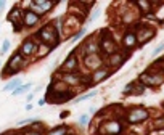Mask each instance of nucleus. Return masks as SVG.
<instances>
[{"label": "nucleus", "instance_id": "obj_1", "mask_svg": "<svg viewBox=\"0 0 164 135\" xmlns=\"http://www.w3.org/2000/svg\"><path fill=\"white\" fill-rule=\"evenodd\" d=\"M146 117H148V111L143 108H132L127 113V121L130 124H138V122L145 121Z\"/></svg>", "mask_w": 164, "mask_h": 135}, {"label": "nucleus", "instance_id": "obj_2", "mask_svg": "<svg viewBox=\"0 0 164 135\" xmlns=\"http://www.w3.org/2000/svg\"><path fill=\"white\" fill-rule=\"evenodd\" d=\"M40 39L45 42V44H58V36H56V31H53V27L48 24L45 27L40 29Z\"/></svg>", "mask_w": 164, "mask_h": 135}, {"label": "nucleus", "instance_id": "obj_3", "mask_svg": "<svg viewBox=\"0 0 164 135\" xmlns=\"http://www.w3.org/2000/svg\"><path fill=\"white\" fill-rule=\"evenodd\" d=\"M21 10L19 8H13L10 13H8V21L13 23V29L15 32H18V31L21 29Z\"/></svg>", "mask_w": 164, "mask_h": 135}, {"label": "nucleus", "instance_id": "obj_4", "mask_svg": "<svg viewBox=\"0 0 164 135\" xmlns=\"http://www.w3.org/2000/svg\"><path fill=\"white\" fill-rule=\"evenodd\" d=\"M140 81L145 82L143 85H159V84L164 82V76H159V74L153 76V74H146L145 73V74L140 76Z\"/></svg>", "mask_w": 164, "mask_h": 135}, {"label": "nucleus", "instance_id": "obj_5", "mask_svg": "<svg viewBox=\"0 0 164 135\" xmlns=\"http://www.w3.org/2000/svg\"><path fill=\"white\" fill-rule=\"evenodd\" d=\"M101 50L105 52V53H108V55H111V53H114L116 52V42L113 40L111 37H103V40H101Z\"/></svg>", "mask_w": 164, "mask_h": 135}, {"label": "nucleus", "instance_id": "obj_6", "mask_svg": "<svg viewBox=\"0 0 164 135\" xmlns=\"http://www.w3.org/2000/svg\"><path fill=\"white\" fill-rule=\"evenodd\" d=\"M21 63H23V57H21V53L16 52L11 57L10 63H8V73H15V71H18V66L21 65Z\"/></svg>", "mask_w": 164, "mask_h": 135}, {"label": "nucleus", "instance_id": "obj_7", "mask_svg": "<svg viewBox=\"0 0 164 135\" xmlns=\"http://www.w3.org/2000/svg\"><path fill=\"white\" fill-rule=\"evenodd\" d=\"M135 44H137L135 32H132V31H127V32L124 34V39H122V45H124L126 49H134Z\"/></svg>", "mask_w": 164, "mask_h": 135}, {"label": "nucleus", "instance_id": "obj_8", "mask_svg": "<svg viewBox=\"0 0 164 135\" xmlns=\"http://www.w3.org/2000/svg\"><path fill=\"white\" fill-rule=\"evenodd\" d=\"M31 5H32V8L39 10L40 13H45V11H48V10L52 8L53 2H42V0H32Z\"/></svg>", "mask_w": 164, "mask_h": 135}, {"label": "nucleus", "instance_id": "obj_9", "mask_svg": "<svg viewBox=\"0 0 164 135\" xmlns=\"http://www.w3.org/2000/svg\"><path fill=\"white\" fill-rule=\"evenodd\" d=\"M23 21H24V24H26V26L32 27V26H36L39 23V15H36L34 11H26V13H24Z\"/></svg>", "mask_w": 164, "mask_h": 135}, {"label": "nucleus", "instance_id": "obj_10", "mask_svg": "<svg viewBox=\"0 0 164 135\" xmlns=\"http://www.w3.org/2000/svg\"><path fill=\"white\" fill-rule=\"evenodd\" d=\"M85 65L90 68V69H95V68H98L101 65V60L98 58V55H95V53H90L88 57L85 58Z\"/></svg>", "mask_w": 164, "mask_h": 135}, {"label": "nucleus", "instance_id": "obj_11", "mask_svg": "<svg viewBox=\"0 0 164 135\" xmlns=\"http://www.w3.org/2000/svg\"><path fill=\"white\" fill-rule=\"evenodd\" d=\"M77 71V60L74 57H69L66 61L63 63V66H61V71Z\"/></svg>", "mask_w": 164, "mask_h": 135}, {"label": "nucleus", "instance_id": "obj_12", "mask_svg": "<svg viewBox=\"0 0 164 135\" xmlns=\"http://www.w3.org/2000/svg\"><path fill=\"white\" fill-rule=\"evenodd\" d=\"M36 49H37V47L32 44L31 40H26V42L23 44V47H21V52H23L24 55H32V53L36 52Z\"/></svg>", "mask_w": 164, "mask_h": 135}, {"label": "nucleus", "instance_id": "obj_13", "mask_svg": "<svg viewBox=\"0 0 164 135\" xmlns=\"http://www.w3.org/2000/svg\"><path fill=\"white\" fill-rule=\"evenodd\" d=\"M105 129H106V132H108L110 135H116V133L121 132V125L118 122H108L105 125Z\"/></svg>", "mask_w": 164, "mask_h": 135}, {"label": "nucleus", "instance_id": "obj_14", "mask_svg": "<svg viewBox=\"0 0 164 135\" xmlns=\"http://www.w3.org/2000/svg\"><path fill=\"white\" fill-rule=\"evenodd\" d=\"M19 85H23V84H21V79H19V77H16V79H13V81L8 84V85L3 87V90H5V92H13V90L18 89Z\"/></svg>", "mask_w": 164, "mask_h": 135}, {"label": "nucleus", "instance_id": "obj_15", "mask_svg": "<svg viewBox=\"0 0 164 135\" xmlns=\"http://www.w3.org/2000/svg\"><path fill=\"white\" fill-rule=\"evenodd\" d=\"M106 74H108V71H106V69H98V71H95V74L92 76V81L93 82H100L101 79L106 77Z\"/></svg>", "mask_w": 164, "mask_h": 135}, {"label": "nucleus", "instance_id": "obj_16", "mask_svg": "<svg viewBox=\"0 0 164 135\" xmlns=\"http://www.w3.org/2000/svg\"><path fill=\"white\" fill-rule=\"evenodd\" d=\"M97 95V90H92L90 93H85V95H82V97H79V98H76L74 100V103H80V101H85V100H90L92 97H95Z\"/></svg>", "mask_w": 164, "mask_h": 135}, {"label": "nucleus", "instance_id": "obj_17", "mask_svg": "<svg viewBox=\"0 0 164 135\" xmlns=\"http://www.w3.org/2000/svg\"><path fill=\"white\" fill-rule=\"evenodd\" d=\"M28 89H31V84H24V85H19L18 89H16V90H13L11 93H13V95H21V93H24V92H26Z\"/></svg>", "mask_w": 164, "mask_h": 135}, {"label": "nucleus", "instance_id": "obj_18", "mask_svg": "<svg viewBox=\"0 0 164 135\" xmlns=\"http://www.w3.org/2000/svg\"><path fill=\"white\" fill-rule=\"evenodd\" d=\"M66 81L71 82L72 85H77V84L80 82V79H79V76H72V74L69 76V74H68V76H66Z\"/></svg>", "mask_w": 164, "mask_h": 135}, {"label": "nucleus", "instance_id": "obj_19", "mask_svg": "<svg viewBox=\"0 0 164 135\" xmlns=\"http://www.w3.org/2000/svg\"><path fill=\"white\" fill-rule=\"evenodd\" d=\"M39 119L37 117H31V119H23V121L19 122V125H28V124H34V122H37Z\"/></svg>", "mask_w": 164, "mask_h": 135}, {"label": "nucleus", "instance_id": "obj_20", "mask_svg": "<svg viewBox=\"0 0 164 135\" xmlns=\"http://www.w3.org/2000/svg\"><path fill=\"white\" fill-rule=\"evenodd\" d=\"M137 5H140L142 6V10H146V11H150V2H143V0H138V2H135Z\"/></svg>", "mask_w": 164, "mask_h": 135}, {"label": "nucleus", "instance_id": "obj_21", "mask_svg": "<svg viewBox=\"0 0 164 135\" xmlns=\"http://www.w3.org/2000/svg\"><path fill=\"white\" fill-rule=\"evenodd\" d=\"M119 58H121L119 55H113V57L110 58V65H113V66H118V65H119V61H121Z\"/></svg>", "mask_w": 164, "mask_h": 135}, {"label": "nucleus", "instance_id": "obj_22", "mask_svg": "<svg viewBox=\"0 0 164 135\" xmlns=\"http://www.w3.org/2000/svg\"><path fill=\"white\" fill-rule=\"evenodd\" d=\"M79 124H80L82 127H85V125L88 124V116H87V114H82V116L79 117Z\"/></svg>", "mask_w": 164, "mask_h": 135}, {"label": "nucleus", "instance_id": "obj_23", "mask_svg": "<svg viewBox=\"0 0 164 135\" xmlns=\"http://www.w3.org/2000/svg\"><path fill=\"white\" fill-rule=\"evenodd\" d=\"M8 49H10V40H3V45H2V55H5L6 52H8Z\"/></svg>", "mask_w": 164, "mask_h": 135}, {"label": "nucleus", "instance_id": "obj_24", "mask_svg": "<svg viewBox=\"0 0 164 135\" xmlns=\"http://www.w3.org/2000/svg\"><path fill=\"white\" fill-rule=\"evenodd\" d=\"M85 32H87V27H82V29L79 31V32H77V34H76L74 37H72V40H77V39H80V37H82V36H84Z\"/></svg>", "mask_w": 164, "mask_h": 135}, {"label": "nucleus", "instance_id": "obj_25", "mask_svg": "<svg viewBox=\"0 0 164 135\" xmlns=\"http://www.w3.org/2000/svg\"><path fill=\"white\" fill-rule=\"evenodd\" d=\"M162 50H164V44H159V47H156V49L153 50V57H156V55H158V53H161Z\"/></svg>", "mask_w": 164, "mask_h": 135}, {"label": "nucleus", "instance_id": "obj_26", "mask_svg": "<svg viewBox=\"0 0 164 135\" xmlns=\"http://www.w3.org/2000/svg\"><path fill=\"white\" fill-rule=\"evenodd\" d=\"M61 133H63V135H64V133H66V130H64V129H63V127H60V129H58V130H53V132H52L50 135H61Z\"/></svg>", "mask_w": 164, "mask_h": 135}, {"label": "nucleus", "instance_id": "obj_27", "mask_svg": "<svg viewBox=\"0 0 164 135\" xmlns=\"http://www.w3.org/2000/svg\"><path fill=\"white\" fill-rule=\"evenodd\" d=\"M98 16H100V10H97V11L92 15V18H90V19H95V18H98Z\"/></svg>", "mask_w": 164, "mask_h": 135}, {"label": "nucleus", "instance_id": "obj_28", "mask_svg": "<svg viewBox=\"0 0 164 135\" xmlns=\"http://www.w3.org/2000/svg\"><path fill=\"white\" fill-rule=\"evenodd\" d=\"M45 103H47V100H45V98H42V100H40V101H39V105H40V106H44V105H45Z\"/></svg>", "mask_w": 164, "mask_h": 135}, {"label": "nucleus", "instance_id": "obj_29", "mask_svg": "<svg viewBox=\"0 0 164 135\" xmlns=\"http://www.w3.org/2000/svg\"><path fill=\"white\" fill-rule=\"evenodd\" d=\"M26 109H28V111H31V109H32V105H31V103H28V105H26Z\"/></svg>", "mask_w": 164, "mask_h": 135}, {"label": "nucleus", "instance_id": "obj_30", "mask_svg": "<svg viewBox=\"0 0 164 135\" xmlns=\"http://www.w3.org/2000/svg\"><path fill=\"white\" fill-rule=\"evenodd\" d=\"M32 97H34V95H32V93H29L28 97H26V98H28V101H31V100H32Z\"/></svg>", "mask_w": 164, "mask_h": 135}, {"label": "nucleus", "instance_id": "obj_31", "mask_svg": "<svg viewBox=\"0 0 164 135\" xmlns=\"http://www.w3.org/2000/svg\"><path fill=\"white\" fill-rule=\"evenodd\" d=\"M3 6H5V2H3V0H2V2H0V10H2V8H3Z\"/></svg>", "mask_w": 164, "mask_h": 135}, {"label": "nucleus", "instance_id": "obj_32", "mask_svg": "<svg viewBox=\"0 0 164 135\" xmlns=\"http://www.w3.org/2000/svg\"><path fill=\"white\" fill-rule=\"evenodd\" d=\"M26 135H40V133H37V132H32V133H26Z\"/></svg>", "mask_w": 164, "mask_h": 135}]
</instances>
